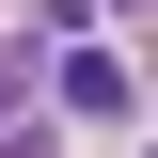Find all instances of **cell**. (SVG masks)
I'll return each instance as SVG.
<instances>
[{
  "instance_id": "1",
  "label": "cell",
  "mask_w": 158,
  "mask_h": 158,
  "mask_svg": "<svg viewBox=\"0 0 158 158\" xmlns=\"http://www.w3.org/2000/svg\"><path fill=\"white\" fill-rule=\"evenodd\" d=\"M16 111H32V95H16V63H0V127H16Z\"/></svg>"
}]
</instances>
